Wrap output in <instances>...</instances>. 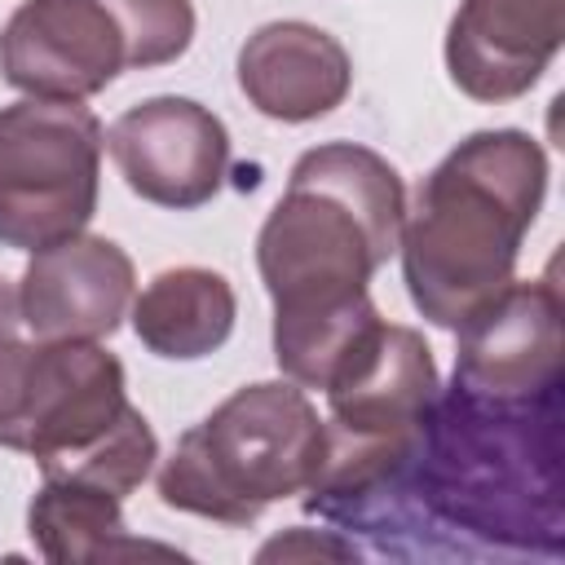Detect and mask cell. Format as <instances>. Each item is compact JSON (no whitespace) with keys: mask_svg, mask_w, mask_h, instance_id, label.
Instances as JSON below:
<instances>
[{"mask_svg":"<svg viewBox=\"0 0 565 565\" xmlns=\"http://www.w3.org/2000/svg\"><path fill=\"white\" fill-rule=\"evenodd\" d=\"M380 556H547L565 547L561 393L508 402L450 380L388 494L358 530Z\"/></svg>","mask_w":565,"mask_h":565,"instance_id":"cell-1","label":"cell"},{"mask_svg":"<svg viewBox=\"0 0 565 565\" xmlns=\"http://www.w3.org/2000/svg\"><path fill=\"white\" fill-rule=\"evenodd\" d=\"M547 194V154L521 128L463 137L415 190L402 221V282L411 305L459 331L512 278Z\"/></svg>","mask_w":565,"mask_h":565,"instance_id":"cell-2","label":"cell"},{"mask_svg":"<svg viewBox=\"0 0 565 565\" xmlns=\"http://www.w3.org/2000/svg\"><path fill=\"white\" fill-rule=\"evenodd\" d=\"M402 172L371 146L322 141L291 163L287 190L256 234V269L274 318L353 305L397 252Z\"/></svg>","mask_w":565,"mask_h":565,"instance_id":"cell-3","label":"cell"},{"mask_svg":"<svg viewBox=\"0 0 565 565\" xmlns=\"http://www.w3.org/2000/svg\"><path fill=\"white\" fill-rule=\"evenodd\" d=\"M322 459V419L300 384L260 380L234 388L185 428L154 486L163 508L221 525H252L269 503L305 494Z\"/></svg>","mask_w":565,"mask_h":565,"instance_id":"cell-4","label":"cell"},{"mask_svg":"<svg viewBox=\"0 0 565 565\" xmlns=\"http://www.w3.org/2000/svg\"><path fill=\"white\" fill-rule=\"evenodd\" d=\"M194 0H22L0 26V79L22 97L88 102L124 71L177 62Z\"/></svg>","mask_w":565,"mask_h":565,"instance_id":"cell-5","label":"cell"},{"mask_svg":"<svg viewBox=\"0 0 565 565\" xmlns=\"http://www.w3.org/2000/svg\"><path fill=\"white\" fill-rule=\"evenodd\" d=\"M106 128L84 102L0 106V243L18 252L79 234L97 212Z\"/></svg>","mask_w":565,"mask_h":565,"instance_id":"cell-6","label":"cell"},{"mask_svg":"<svg viewBox=\"0 0 565 565\" xmlns=\"http://www.w3.org/2000/svg\"><path fill=\"white\" fill-rule=\"evenodd\" d=\"M128 411L124 362L102 340H0V446L35 463L88 446Z\"/></svg>","mask_w":565,"mask_h":565,"instance_id":"cell-7","label":"cell"},{"mask_svg":"<svg viewBox=\"0 0 565 565\" xmlns=\"http://www.w3.org/2000/svg\"><path fill=\"white\" fill-rule=\"evenodd\" d=\"M106 150L124 185L172 212L212 203L230 172V132L194 97H146L106 128Z\"/></svg>","mask_w":565,"mask_h":565,"instance_id":"cell-8","label":"cell"},{"mask_svg":"<svg viewBox=\"0 0 565 565\" xmlns=\"http://www.w3.org/2000/svg\"><path fill=\"white\" fill-rule=\"evenodd\" d=\"M455 335H459L455 384L508 402L561 393L565 327H561V287L552 274L530 282L512 278Z\"/></svg>","mask_w":565,"mask_h":565,"instance_id":"cell-9","label":"cell"},{"mask_svg":"<svg viewBox=\"0 0 565 565\" xmlns=\"http://www.w3.org/2000/svg\"><path fill=\"white\" fill-rule=\"evenodd\" d=\"M137 296L132 256L102 234H71L31 252L18 278V318L35 340H106Z\"/></svg>","mask_w":565,"mask_h":565,"instance_id":"cell-10","label":"cell"},{"mask_svg":"<svg viewBox=\"0 0 565 565\" xmlns=\"http://www.w3.org/2000/svg\"><path fill=\"white\" fill-rule=\"evenodd\" d=\"M565 40V0H459L446 26L450 84L472 102L530 93Z\"/></svg>","mask_w":565,"mask_h":565,"instance_id":"cell-11","label":"cell"},{"mask_svg":"<svg viewBox=\"0 0 565 565\" xmlns=\"http://www.w3.org/2000/svg\"><path fill=\"white\" fill-rule=\"evenodd\" d=\"M437 362L415 327L375 318L327 380V424L349 433H411L437 397Z\"/></svg>","mask_w":565,"mask_h":565,"instance_id":"cell-12","label":"cell"},{"mask_svg":"<svg viewBox=\"0 0 565 565\" xmlns=\"http://www.w3.org/2000/svg\"><path fill=\"white\" fill-rule=\"evenodd\" d=\"M243 97L278 124H309L331 115L353 88L349 49L313 22H265L238 49Z\"/></svg>","mask_w":565,"mask_h":565,"instance_id":"cell-13","label":"cell"},{"mask_svg":"<svg viewBox=\"0 0 565 565\" xmlns=\"http://www.w3.org/2000/svg\"><path fill=\"white\" fill-rule=\"evenodd\" d=\"M238 318V300L225 274L203 265H177L154 274L132 296L137 340L168 362H194L216 353Z\"/></svg>","mask_w":565,"mask_h":565,"instance_id":"cell-14","label":"cell"},{"mask_svg":"<svg viewBox=\"0 0 565 565\" xmlns=\"http://www.w3.org/2000/svg\"><path fill=\"white\" fill-rule=\"evenodd\" d=\"M26 530L44 561L84 565V561H132V556H177V547L132 539L124 521V499L79 486V481H40Z\"/></svg>","mask_w":565,"mask_h":565,"instance_id":"cell-15","label":"cell"},{"mask_svg":"<svg viewBox=\"0 0 565 565\" xmlns=\"http://www.w3.org/2000/svg\"><path fill=\"white\" fill-rule=\"evenodd\" d=\"M159 459V441L150 419L128 402V411L88 446H75L66 455L40 459V477L44 481H79L93 490H106L115 499H128L154 468Z\"/></svg>","mask_w":565,"mask_h":565,"instance_id":"cell-16","label":"cell"},{"mask_svg":"<svg viewBox=\"0 0 565 565\" xmlns=\"http://www.w3.org/2000/svg\"><path fill=\"white\" fill-rule=\"evenodd\" d=\"M353 561V556H362L358 552V543L353 539H344L340 530H305V525H296V530H287V534H278V539H269L260 552H256V561Z\"/></svg>","mask_w":565,"mask_h":565,"instance_id":"cell-17","label":"cell"},{"mask_svg":"<svg viewBox=\"0 0 565 565\" xmlns=\"http://www.w3.org/2000/svg\"><path fill=\"white\" fill-rule=\"evenodd\" d=\"M18 287L0 274V340H9V335H18Z\"/></svg>","mask_w":565,"mask_h":565,"instance_id":"cell-18","label":"cell"}]
</instances>
